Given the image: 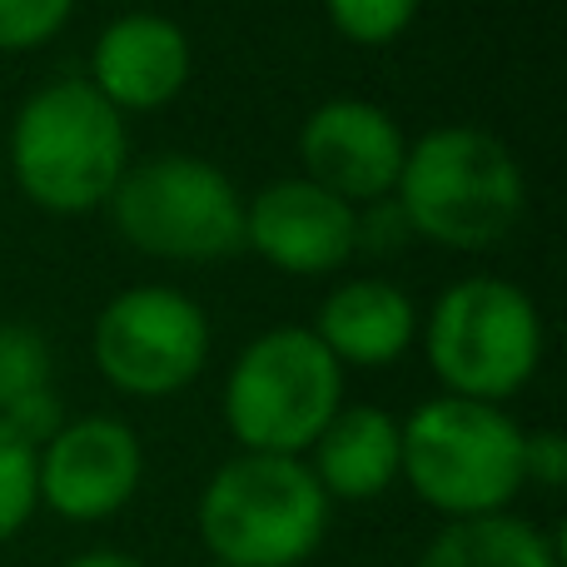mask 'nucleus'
Listing matches in <instances>:
<instances>
[{"mask_svg": "<svg viewBox=\"0 0 567 567\" xmlns=\"http://www.w3.org/2000/svg\"><path fill=\"white\" fill-rule=\"evenodd\" d=\"M209 567H219V563H209Z\"/></svg>", "mask_w": 567, "mask_h": 567, "instance_id": "obj_22", "label": "nucleus"}, {"mask_svg": "<svg viewBox=\"0 0 567 567\" xmlns=\"http://www.w3.org/2000/svg\"><path fill=\"white\" fill-rule=\"evenodd\" d=\"M403 155L409 140L399 120L373 100H323L299 130V159L309 169L303 179L343 205H379L383 195H393Z\"/></svg>", "mask_w": 567, "mask_h": 567, "instance_id": "obj_10", "label": "nucleus"}, {"mask_svg": "<svg viewBox=\"0 0 567 567\" xmlns=\"http://www.w3.org/2000/svg\"><path fill=\"white\" fill-rule=\"evenodd\" d=\"M333 503L303 458L239 453L199 493V543L219 567H303L329 538Z\"/></svg>", "mask_w": 567, "mask_h": 567, "instance_id": "obj_3", "label": "nucleus"}, {"mask_svg": "<svg viewBox=\"0 0 567 567\" xmlns=\"http://www.w3.org/2000/svg\"><path fill=\"white\" fill-rule=\"evenodd\" d=\"M130 169L125 115L85 75L40 85L10 125V175L45 215H85L115 195Z\"/></svg>", "mask_w": 567, "mask_h": 567, "instance_id": "obj_2", "label": "nucleus"}, {"mask_svg": "<svg viewBox=\"0 0 567 567\" xmlns=\"http://www.w3.org/2000/svg\"><path fill=\"white\" fill-rule=\"evenodd\" d=\"M245 245L284 275H329L359 249V215L309 179H275L245 205Z\"/></svg>", "mask_w": 567, "mask_h": 567, "instance_id": "obj_11", "label": "nucleus"}, {"mask_svg": "<svg viewBox=\"0 0 567 567\" xmlns=\"http://www.w3.org/2000/svg\"><path fill=\"white\" fill-rule=\"evenodd\" d=\"M413 567H563V553L558 538L533 528L528 518L493 513L439 528Z\"/></svg>", "mask_w": 567, "mask_h": 567, "instance_id": "obj_16", "label": "nucleus"}, {"mask_svg": "<svg viewBox=\"0 0 567 567\" xmlns=\"http://www.w3.org/2000/svg\"><path fill=\"white\" fill-rule=\"evenodd\" d=\"M523 473L538 488H563L567 483V439L558 429L523 433Z\"/></svg>", "mask_w": 567, "mask_h": 567, "instance_id": "obj_20", "label": "nucleus"}, {"mask_svg": "<svg viewBox=\"0 0 567 567\" xmlns=\"http://www.w3.org/2000/svg\"><path fill=\"white\" fill-rule=\"evenodd\" d=\"M419 313L413 299L389 279H349L319 303L313 319V339L333 353V363H353V369H383L399 363L413 343Z\"/></svg>", "mask_w": 567, "mask_h": 567, "instance_id": "obj_13", "label": "nucleus"}, {"mask_svg": "<svg viewBox=\"0 0 567 567\" xmlns=\"http://www.w3.org/2000/svg\"><path fill=\"white\" fill-rule=\"evenodd\" d=\"M403 429V473L409 488L443 513L449 523L493 518L528 488L523 473V429L498 403L473 399H429L399 423Z\"/></svg>", "mask_w": 567, "mask_h": 567, "instance_id": "obj_4", "label": "nucleus"}, {"mask_svg": "<svg viewBox=\"0 0 567 567\" xmlns=\"http://www.w3.org/2000/svg\"><path fill=\"white\" fill-rule=\"evenodd\" d=\"M70 16L75 0H0V55L50 45Z\"/></svg>", "mask_w": 567, "mask_h": 567, "instance_id": "obj_19", "label": "nucleus"}, {"mask_svg": "<svg viewBox=\"0 0 567 567\" xmlns=\"http://www.w3.org/2000/svg\"><path fill=\"white\" fill-rule=\"evenodd\" d=\"M0 423H10L30 449L50 443L65 423L50 389V343L30 323H0Z\"/></svg>", "mask_w": 567, "mask_h": 567, "instance_id": "obj_15", "label": "nucleus"}, {"mask_svg": "<svg viewBox=\"0 0 567 567\" xmlns=\"http://www.w3.org/2000/svg\"><path fill=\"white\" fill-rule=\"evenodd\" d=\"M120 239L150 259L209 265L245 249V195L199 155H155L120 175L105 199Z\"/></svg>", "mask_w": 567, "mask_h": 567, "instance_id": "obj_6", "label": "nucleus"}, {"mask_svg": "<svg viewBox=\"0 0 567 567\" xmlns=\"http://www.w3.org/2000/svg\"><path fill=\"white\" fill-rule=\"evenodd\" d=\"M419 6L423 0H323V10H329V25L339 30L343 40H353V45H393V40L403 35V30L419 20Z\"/></svg>", "mask_w": 567, "mask_h": 567, "instance_id": "obj_18", "label": "nucleus"}, {"mask_svg": "<svg viewBox=\"0 0 567 567\" xmlns=\"http://www.w3.org/2000/svg\"><path fill=\"white\" fill-rule=\"evenodd\" d=\"M65 567H145V563L120 553V548H90V553H75Z\"/></svg>", "mask_w": 567, "mask_h": 567, "instance_id": "obj_21", "label": "nucleus"}, {"mask_svg": "<svg viewBox=\"0 0 567 567\" xmlns=\"http://www.w3.org/2000/svg\"><path fill=\"white\" fill-rule=\"evenodd\" d=\"M429 369L453 399L508 403L543 363V313L528 289L473 275L439 293L423 329Z\"/></svg>", "mask_w": 567, "mask_h": 567, "instance_id": "obj_5", "label": "nucleus"}, {"mask_svg": "<svg viewBox=\"0 0 567 567\" xmlns=\"http://www.w3.org/2000/svg\"><path fill=\"white\" fill-rule=\"evenodd\" d=\"M393 195L403 219L433 245L493 249L518 229L528 209V179L498 135L439 125L409 145Z\"/></svg>", "mask_w": 567, "mask_h": 567, "instance_id": "obj_1", "label": "nucleus"}, {"mask_svg": "<svg viewBox=\"0 0 567 567\" xmlns=\"http://www.w3.org/2000/svg\"><path fill=\"white\" fill-rule=\"evenodd\" d=\"M90 349L110 389L130 399H169L205 369L209 319L185 289L135 284L100 309Z\"/></svg>", "mask_w": 567, "mask_h": 567, "instance_id": "obj_8", "label": "nucleus"}, {"mask_svg": "<svg viewBox=\"0 0 567 567\" xmlns=\"http://www.w3.org/2000/svg\"><path fill=\"white\" fill-rule=\"evenodd\" d=\"M40 508L35 449L10 423H0V543H10Z\"/></svg>", "mask_w": 567, "mask_h": 567, "instance_id": "obj_17", "label": "nucleus"}, {"mask_svg": "<svg viewBox=\"0 0 567 567\" xmlns=\"http://www.w3.org/2000/svg\"><path fill=\"white\" fill-rule=\"evenodd\" d=\"M309 473L319 478L323 498L339 503H369L399 483L403 473V429L389 409H339L333 423L313 439Z\"/></svg>", "mask_w": 567, "mask_h": 567, "instance_id": "obj_14", "label": "nucleus"}, {"mask_svg": "<svg viewBox=\"0 0 567 567\" xmlns=\"http://www.w3.org/2000/svg\"><path fill=\"white\" fill-rule=\"evenodd\" d=\"M343 409V369L309 329H269L225 379V423L245 453L299 458Z\"/></svg>", "mask_w": 567, "mask_h": 567, "instance_id": "obj_7", "label": "nucleus"}, {"mask_svg": "<svg viewBox=\"0 0 567 567\" xmlns=\"http://www.w3.org/2000/svg\"><path fill=\"white\" fill-rule=\"evenodd\" d=\"M145 449L135 429L110 413L65 419L55 439L35 449V488L55 518L65 523H105L140 493Z\"/></svg>", "mask_w": 567, "mask_h": 567, "instance_id": "obj_9", "label": "nucleus"}, {"mask_svg": "<svg viewBox=\"0 0 567 567\" xmlns=\"http://www.w3.org/2000/svg\"><path fill=\"white\" fill-rule=\"evenodd\" d=\"M189 65H195V50L175 20L155 16V10H130L100 30L85 80L110 110L145 115L185 90Z\"/></svg>", "mask_w": 567, "mask_h": 567, "instance_id": "obj_12", "label": "nucleus"}]
</instances>
